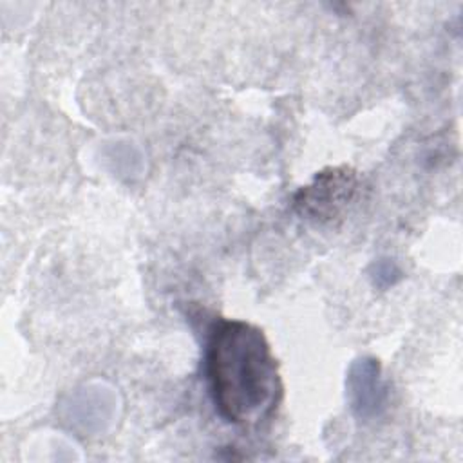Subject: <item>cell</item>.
<instances>
[{"label":"cell","instance_id":"obj_4","mask_svg":"<svg viewBox=\"0 0 463 463\" xmlns=\"http://www.w3.org/2000/svg\"><path fill=\"white\" fill-rule=\"evenodd\" d=\"M345 394L349 407L358 420L369 421L385 411L389 387L376 358L360 356L353 360L345 376Z\"/></svg>","mask_w":463,"mask_h":463},{"label":"cell","instance_id":"obj_1","mask_svg":"<svg viewBox=\"0 0 463 463\" xmlns=\"http://www.w3.org/2000/svg\"><path fill=\"white\" fill-rule=\"evenodd\" d=\"M206 378L219 414L233 425H257L280 398L277 360L264 333L242 320H221L206 345Z\"/></svg>","mask_w":463,"mask_h":463},{"label":"cell","instance_id":"obj_5","mask_svg":"<svg viewBox=\"0 0 463 463\" xmlns=\"http://www.w3.org/2000/svg\"><path fill=\"white\" fill-rule=\"evenodd\" d=\"M369 277L374 288L378 289H387L391 286H394L398 280H402L403 271L402 268L396 264L394 259L389 257H382L378 260H374L369 268Z\"/></svg>","mask_w":463,"mask_h":463},{"label":"cell","instance_id":"obj_2","mask_svg":"<svg viewBox=\"0 0 463 463\" xmlns=\"http://www.w3.org/2000/svg\"><path fill=\"white\" fill-rule=\"evenodd\" d=\"M356 184V172L347 166L322 170L295 194L293 206L306 219L331 221L351 203Z\"/></svg>","mask_w":463,"mask_h":463},{"label":"cell","instance_id":"obj_3","mask_svg":"<svg viewBox=\"0 0 463 463\" xmlns=\"http://www.w3.org/2000/svg\"><path fill=\"white\" fill-rule=\"evenodd\" d=\"M118 394L103 382H89L74 389L61 407L65 423L83 434H103L116 420Z\"/></svg>","mask_w":463,"mask_h":463}]
</instances>
